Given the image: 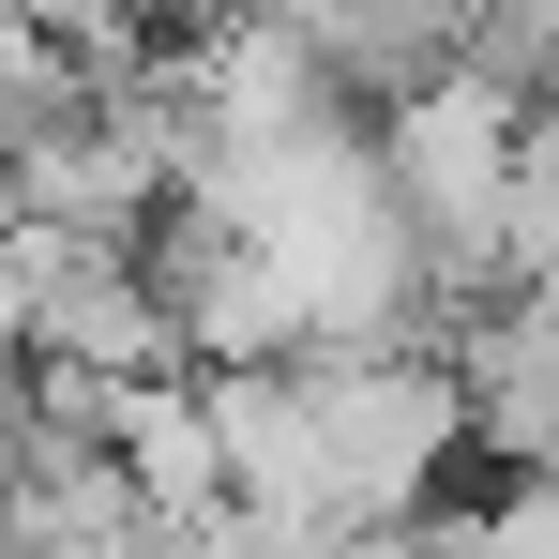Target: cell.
<instances>
[{
	"mask_svg": "<svg viewBox=\"0 0 559 559\" xmlns=\"http://www.w3.org/2000/svg\"><path fill=\"white\" fill-rule=\"evenodd\" d=\"M0 273L31 302V364L76 378V393H121V378H167L197 364L167 287L136 273V242H92V227H0Z\"/></svg>",
	"mask_w": 559,
	"mask_h": 559,
	"instance_id": "obj_1",
	"label": "cell"
},
{
	"mask_svg": "<svg viewBox=\"0 0 559 559\" xmlns=\"http://www.w3.org/2000/svg\"><path fill=\"white\" fill-rule=\"evenodd\" d=\"M468 559H559V468H514V484L468 514Z\"/></svg>",
	"mask_w": 559,
	"mask_h": 559,
	"instance_id": "obj_3",
	"label": "cell"
},
{
	"mask_svg": "<svg viewBox=\"0 0 559 559\" xmlns=\"http://www.w3.org/2000/svg\"><path fill=\"white\" fill-rule=\"evenodd\" d=\"M468 76H499L514 106L559 92V0H484V31H468Z\"/></svg>",
	"mask_w": 559,
	"mask_h": 559,
	"instance_id": "obj_2",
	"label": "cell"
}]
</instances>
